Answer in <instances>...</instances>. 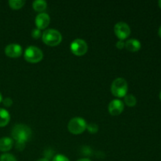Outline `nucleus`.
Here are the masks:
<instances>
[{
	"instance_id": "f257e3e1",
	"label": "nucleus",
	"mask_w": 161,
	"mask_h": 161,
	"mask_svg": "<svg viewBox=\"0 0 161 161\" xmlns=\"http://www.w3.org/2000/svg\"><path fill=\"white\" fill-rule=\"evenodd\" d=\"M12 138L16 141V149L21 151L26 142L31 138V130L25 124H17L12 130Z\"/></svg>"
},
{
	"instance_id": "f03ea898",
	"label": "nucleus",
	"mask_w": 161,
	"mask_h": 161,
	"mask_svg": "<svg viewBox=\"0 0 161 161\" xmlns=\"http://www.w3.org/2000/svg\"><path fill=\"white\" fill-rule=\"evenodd\" d=\"M42 39L43 42L50 47H55L61 43L62 41V36L61 32L56 29L50 28L43 31L42 35Z\"/></svg>"
},
{
	"instance_id": "7ed1b4c3",
	"label": "nucleus",
	"mask_w": 161,
	"mask_h": 161,
	"mask_svg": "<svg viewBox=\"0 0 161 161\" xmlns=\"http://www.w3.org/2000/svg\"><path fill=\"white\" fill-rule=\"evenodd\" d=\"M128 85L126 80L117 78L113 82L111 85V92L115 97H124L127 93Z\"/></svg>"
},
{
	"instance_id": "20e7f679",
	"label": "nucleus",
	"mask_w": 161,
	"mask_h": 161,
	"mask_svg": "<svg viewBox=\"0 0 161 161\" xmlns=\"http://www.w3.org/2000/svg\"><path fill=\"white\" fill-rule=\"evenodd\" d=\"M87 124L83 118L74 117L70 119L68 124V129L69 132L73 135H80L86 129Z\"/></svg>"
},
{
	"instance_id": "39448f33",
	"label": "nucleus",
	"mask_w": 161,
	"mask_h": 161,
	"mask_svg": "<svg viewBox=\"0 0 161 161\" xmlns=\"http://www.w3.org/2000/svg\"><path fill=\"white\" fill-rule=\"evenodd\" d=\"M24 57L28 62L35 64L42 61L43 58V53L39 47L31 46L25 50Z\"/></svg>"
},
{
	"instance_id": "423d86ee",
	"label": "nucleus",
	"mask_w": 161,
	"mask_h": 161,
	"mask_svg": "<svg viewBox=\"0 0 161 161\" xmlns=\"http://www.w3.org/2000/svg\"><path fill=\"white\" fill-rule=\"evenodd\" d=\"M70 50L73 54L76 56H83L87 52V43L83 39H76L71 43Z\"/></svg>"
},
{
	"instance_id": "0eeeda50",
	"label": "nucleus",
	"mask_w": 161,
	"mask_h": 161,
	"mask_svg": "<svg viewBox=\"0 0 161 161\" xmlns=\"http://www.w3.org/2000/svg\"><path fill=\"white\" fill-rule=\"evenodd\" d=\"M114 32L119 40L126 39L130 34V28L125 22H118L114 26Z\"/></svg>"
},
{
	"instance_id": "6e6552de",
	"label": "nucleus",
	"mask_w": 161,
	"mask_h": 161,
	"mask_svg": "<svg viewBox=\"0 0 161 161\" xmlns=\"http://www.w3.org/2000/svg\"><path fill=\"white\" fill-rule=\"evenodd\" d=\"M23 53L22 47L17 43H10L5 48V53L7 57L12 58H19Z\"/></svg>"
},
{
	"instance_id": "1a4fd4ad",
	"label": "nucleus",
	"mask_w": 161,
	"mask_h": 161,
	"mask_svg": "<svg viewBox=\"0 0 161 161\" xmlns=\"http://www.w3.org/2000/svg\"><path fill=\"white\" fill-rule=\"evenodd\" d=\"M124 109V103L119 99H114L108 105V112L112 116H119Z\"/></svg>"
},
{
	"instance_id": "9d476101",
	"label": "nucleus",
	"mask_w": 161,
	"mask_h": 161,
	"mask_svg": "<svg viewBox=\"0 0 161 161\" xmlns=\"http://www.w3.org/2000/svg\"><path fill=\"white\" fill-rule=\"evenodd\" d=\"M50 22V17L49 14L47 13H40L36 17L35 23H36V28L39 30L45 29L47 28Z\"/></svg>"
},
{
	"instance_id": "9b49d317",
	"label": "nucleus",
	"mask_w": 161,
	"mask_h": 161,
	"mask_svg": "<svg viewBox=\"0 0 161 161\" xmlns=\"http://www.w3.org/2000/svg\"><path fill=\"white\" fill-rule=\"evenodd\" d=\"M14 141L9 137H3L0 138V151L1 152H7L13 147Z\"/></svg>"
},
{
	"instance_id": "f8f14e48",
	"label": "nucleus",
	"mask_w": 161,
	"mask_h": 161,
	"mask_svg": "<svg viewBox=\"0 0 161 161\" xmlns=\"http://www.w3.org/2000/svg\"><path fill=\"white\" fill-rule=\"evenodd\" d=\"M125 48L128 51L137 52L141 49V42L138 39H130L125 42Z\"/></svg>"
},
{
	"instance_id": "ddd939ff",
	"label": "nucleus",
	"mask_w": 161,
	"mask_h": 161,
	"mask_svg": "<svg viewBox=\"0 0 161 161\" xmlns=\"http://www.w3.org/2000/svg\"><path fill=\"white\" fill-rule=\"evenodd\" d=\"M10 120V115L5 108H0V127H6Z\"/></svg>"
},
{
	"instance_id": "4468645a",
	"label": "nucleus",
	"mask_w": 161,
	"mask_h": 161,
	"mask_svg": "<svg viewBox=\"0 0 161 161\" xmlns=\"http://www.w3.org/2000/svg\"><path fill=\"white\" fill-rule=\"evenodd\" d=\"M32 7L36 12H39L40 14L47 9V3L44 0H36V1L33 2Z\"/></svg>"
},
{
	"instance_id": "2eb2a0df",
	"label": "nucleus",
	"mask_w": 161,
	"mask_h": 161,
	"mask_svg": "<svg viewBox=\"0 0 161 161\" xmlns=\"http://www.w3.org/2000/svg\"><path fill=\"white\" fill-rule=\"evenodd\" d=\"M124 103L129 107H134L137 104V99L133 94H126L124 97Z\"/></svg>"
},
{
	"instance_id": "dca6fc26",
	"label": "nucleus",
	"mask_w": 161,
	"mask_h": 161,
	"mask_svg": "<svg viewBox=\"0 0 161 161\" xmlns=\"http://www.w3.org/2000/svg\"><path fill=\"white\" fill-rule=\"evenodd\" d=\"M25 4V1L24 0H9V7L14 9H19L23 7Z\"/></svg>"
},
{
	"instance_id": "f3484780",
	"label": "nucleus",
	"mask_w": 161,
	"mask_h": 161,
	"mask_svg": "<svg viewBox=\"0 0 161 161\" xmlns=\"http://www.w3.org/2000/svg\"><path fill=\"white\" fill-rule=\"evenodd\" d=\"M0 161H17V159L13 154L4 153L0 157Z\"/></svg>"
},
{
	"instance_id": "a211bd4d",
	"label": "nucleus",
	"mask_w": 161,
	"mask_h": 161,
	"mask_svg": "<svg viewBox=\"0 0 161 161\" xmlns=\"http://www.w3.org/2000/svg\"><path fill=\"white\" fill-rule=\"evenodd\" d=\"M86 129L88 130V131L91 134H95L97 133V130H98V126L97 124H94V123H91V124H87V127Z\"/></svg>"
},
{
	"instance_id": "6ab92c4d",
	"label": "nucleus",
	"mask_w": 161,
	"mask_h": 161,
	"mask_svg": "<svg viewBox=\"0 0 161 161\" xmlns=\"http://www.w3.org/2000/svg\"><path fill=\"white\" fill-rule=\"evenodd\" d=\"M53 161H70L67 157L62 154H58L53 157Z\"/></svg>"
},
{
	"instance_id": "aec40b11",
	"label": "nucleus",
	"mask_w": 161,
	"mask_h": 161,
	"mask_svg": "<svg viewBox=\"0 0 161 161\" xmlns=\"http://www.w3.org/2000/svg\"><path fill=\"white\" fill-rule=\"evenodd\" d=\"M41 36H42L41 30L38 29V28H35V29L32 30V32H31V36H32L34 39H39Z\"/></svg>"
},
{
	"instance_id": "412c9836",
	"label": "nucleus",
	"mask_w": 161,
	"mask_h": 161,
	"mask_svg": "<svg viewBox=\"0 0 161 161\" xmlns=\"http://www.w3.org/2000/svg\"><path fill=\"white\" fill-rule=\"evenodd\" d=\"M3 103L6 107H10L13 105V100L10 97H6L3 100Z\"/></svg>"
},
{
	"instance_id": "4be33fe9",
	"label": "nucleus",
	"mask_w": 161,
	"mask_h": 161,
	"mask_svg": "<svg viewBox=\"0 0 161 161\" xmlns=\"http://www.w3.org/2000/svg\"><path fill=\"white\" fill-rule=\"evenodd\" d=\"M116 47L119 50H122L124 47H125V42L123 40H119L117 42H116Z\"/></svg>"
},
{
	"instance_id": "5701e85b",
	"label": "nucleus",
	"mask_w": 161,
	"mask_h": 161,
	"mask_svg": "<svg viewBox=\"0 0 161 161\" xmlns=\"http://www.w3.org/2000/svg\"><path fill=\"white\" fill-rule=\"evenodd\" d=\"M77 161H91V160L88 158H83V159H80V160H78Z\"/></svg>"
},
{
	"instance_id": "b1692460",
	"label": "nucleus",
	"mask_w": 161,
	"mask_h": 161,
	"mask_svg": "<svg viewBox=\"0 0 161 161\" xmlns=\"http://www.w3.org/2000/svg\"><path fill=\"white\" fill-rule=\"evenodd\" d=\"M36 161H49V160L46 158H42V159H39V160H38Z\"/></svg>"
},
{
	"instance_id": "393cba45",
	"label": "nucleus",
	"mask_w": 161,
	"mask_h": 161,
	"mask_svg": "<svg viewBox=\"0 0 161 161\" xmlns=\"http://www.w3.org/2000/svg\"><path fill=\"white\" fill-rule=\"evenodd\" d=\"M158 34H159V36H160V37L161 38V25H160V28H159V31H158Z\"/></svg>"
},
{
	"instance_id": "a878e982",
	"label": "nucleus",
	"mask_w": 161,
	"mask_h": 161,
	"mask_svg": "<svg viewBox=\"0 0 161 161\" xmlns=\"http://www.w3.org/2000/svg\"><path fill=\"white\" fill-rule=\"evenodd\" d=\"M2 102H3V96H2V94L0 93V103H1Z\"/></svg>"
},
{
	"instance_id": "bb28decb",
	"label": "nucleus",
	"mask_w": 161,
	"mask_h": 161,
	"mask_svg": "<svg viewBox=\"0 0 161 161\" xmlns=\"http://www.w3.org/2000/svg\"><path fill=\"white\" fill-rule=\"evenodd\" d=\"M158 5H159V6H160V8L161 9V0H160V1L158 2Z\"/></svg>"
},
{
	"instance_id": "cd10ccee",
	"label": "nucleus",
	"mask_w": 161,
	"mask_h": 161,
	"mask_svg": "<svg viewBox=\"0 0 161 161\" xmlns=\"http://www.w3.org/2000/svg\"><path fill=\"white\" fill-rule=\"evenodd\" d=\"M160 101H161V91H160Z\"/></svg>"
}]
</instances>
